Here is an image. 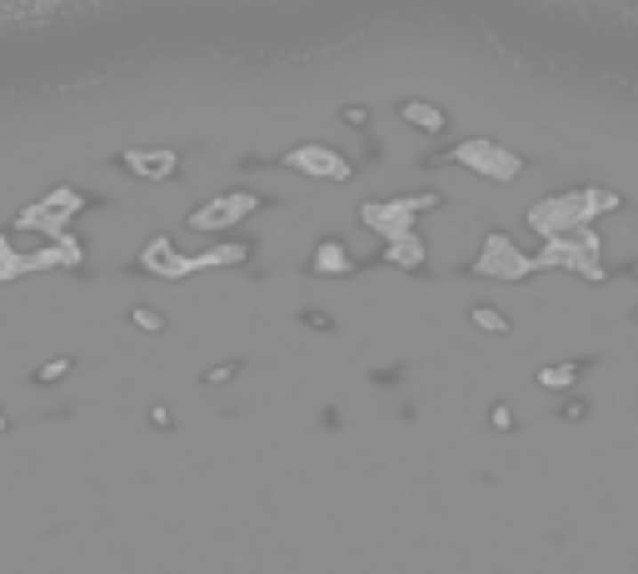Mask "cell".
I'll return each instance as SVG.
<instances>
[{
    "label": "cell",
    "instance_id": "cell-1",
    "mask_svg": "<svg viewBox=\"0 0 638 574\" xmlns=\"http://www.w3.org/2000/svg\"><path fill=\"white\" fill-rule=\"evenodd\" d=\"M578 380V365H553V370L538 375V384H553V390H563V384H574Z\"/></svg>",
    "mask_w": 638,
    "mask_h": 574
},
{
    "label": "cell",
    "instance_id": "cell-2",
    "mask_svg": "<svg viewBox=\"0 0 638 574\" xmlns=\"http://www.w3.org/2000/svg\"><path fill=\"white\" fill-rule=\"evenodd\" d=\"M474 319L484 325V330H509V319H504V315H494L489 305H479V310H474Z\"/></svg>",
    "mask_w": 638,
    "mask_h": 574
},
{
    "label": "cell",
    "instance_id": "cell-3",
    "mask_svg": "<svg viewBox=\"0 0 638 574\" xmlns=\"http://www.w3.org/2000/svg\"><path fill=\"white\" fill-rule=\"evenodd\" d=\"M634 319H638V315H634Z\"/></svg>",
    "mask_w": 638,
    "mask_h": 574
}]
</instances>
